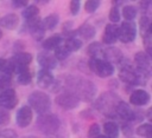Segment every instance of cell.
<instances>
[{"label":"cell","instance_id":"obj_1","mask_svg":"<svg viewBox=\"0 0 152 138\" xmlns=\"http://www.w3.org/2000/svg\"><path fill=\"white\" fill-rule=\"evenodd\" d=\"M68 85L70 87L69 91L75 93L80 100L91 101L96 96V86L88 79L72 77L71 79H68Z\"/></svg>","mask_w":152,"mask_h":138},{"label":"cell","instance_id":"obj_2","mask_svg":"<svg viewBox=\"0 0 152 138\" xmlns=\"http://www.w3.org/2000/svg\"><path fill=\"white\" fill-rule=\"evenodd\" d=\"M120 101L119 97L113 92H104L102 93L95 101V107L103 113L106 117H114L115 114V107L118 103Z\"/></svg>","mask_w":152,"mask_h":138},{"label":"cell","instance_id":"obj_3","mask_svg":"<svg viewBox=\"0 0 152 138\" xmlns=\"http://www.w3.org/2000/svg\"><path fill=\"white\" fill-rule=\"evenodd\" d=\"M27 101H28V106L32 110H34L39 116L45 114L51 107V99L49 94L43 91L31 92L27 98Z\"/></svg>","mask_w":152,"mask_h":138},{"label":"cell","instance_id":"obj_4","mask_svg":"<svg viewBox=\"0 0 152 138\" xmlns=\"http://www.w3.org/2000/svg\"><path fill=\"white\" fill-rule=\"evenodd\" d=\"M59 125L61 121L56 114L45 113V114H40L37 118V127L45 136L55 134L58 131Z\"/></svg>","mask_w":152,"mask_h":138},{"label":"cell","instance_id":"obj_5","mask_svg":"<svg viewBox=\"0 0 152 138\" xmlns=\"http://www.w3.org/2000/svg\"><path fill=\"white\" fill-rule=\"evenodd\" d=\"M87 65H88L89 71L94 72L100 78H108L114 74V65L104 59L89 58Z\"/></svg>","mask_w":152,"mask_h":138},{"label":"cell","instance_id":"obj_6","mask_svg":"<svg viewBox=\"0 0 152 138\" xmlns=\"http://www.w3.org/2000/svg\"><path fill=\"white\" fill-rule=\"evenodd\" d=\"M55 101L63 110H74L80 104V99L76 97L75 93H72L69 90H65L59 94H57V97L55 98Z\"/></svg>","mask_w":152,"mask_h":138},{"label":"cell","instance_id":"obj_7","mask_svg":"<svg viewBox=\"0 0 152 138\" xmlns=\"http://www.w3.org/2000/svg\"><path fill=\"white\" fill-rule=\"evenodd\" d=\"M137 38V25L133 21H122L119 26V40L124 44L132 42Z\"/></svg>","mask_w":152,"mask_h":138},{"label":"cell","instance_id":"obj_8","mask_svg":"<svg viewBox=\"0 0 152 138\" xmlns=\"http://www.w3.org/2000/svg\"><path fill=\"white\" fill-rule=\"evenodd\" d=\"M18 105V97L14 88H6L0 92V107L12 110Z\"/></svg>","mask_w":152,"mask_h":138},{"label":"cell","instance_id":"obj_9","mask_svg":"<svg viewBox=\"0 0 152 138\" xmlns=\"http://www.w3.org/2000/svg\"><path fill=\"white\" fill-rule=\"evenodd\" d=\"M115 114L124 121H128V123L137 121V112L133 111L131 109V106L122 100H120L118 103V105L115 107Z\"/></svg>","mask_w":152,"mask_h":138},{"label":"cell","instance_id":"obj_10","mask_svg":"<svg viewBox=\"0 0 152 138\" xmlns=\"http://www.w3.org/2000/svg\"><path fill=\"white\" fill-rule=\"evenodd\" d=\"M134 64H135V70L139 71L140 73L147 75L148 72L151 71V58L146 54L144 51H139L134 54Z\"/></svg>","mask_w":152,"mask_h":138},{"label":"cell","instance_id":"obj_11","mask_svg":"<svg viewBox=\"0 0 152 138\" xmlns=\"http://www.w3.org/2000/svg\"><path fill=\"white\" fill-rule=\"evenodd\" d=\"M26 27L30 31V34L33 37L34 40H37V41L43 40V37L45 34V29L42 26V18L39 15L31 19V20H27L26 21Z\"/></svg>","mask_w":152,"mask_h":138},{"label":"cell","instance_id":"obj_12","mask_svg":"<svg viewBox=\"0 0 152 138\" xmlns=\"http://www.w3.org/2000/svg\"><path fill=\"white\" fill-rule=\"evenodd\" d=\"M37 63L43 70H48V71L55 70L57 67V60L55 55L50 53V51H45V50L40 51L37 54Z\"/></svg>","mask_w":152,"mask_h":138},{"label":"cell","instance_id":"obj_13","mask_svg":"<svg viewBox=\"0 0 152 138\" xmlns=\"http://www.w3.org/2000/svg\"><path fill=\"white\" fill-rule=\"evenodd\" d=\"M32 118H33V112L28 105H24L17 111L15 121L19 127H27L31 124Z\"/></svg>","mask_w":152,"mask_h":138},{"label":"cell","instance_id":"obj_14","mask_svg":"<svg viewBox=\"0 0 152 138\" xmlns=\"http://www.w3.org/2000/svg\"><path fill=\"white\" fill-rule=\"evenodd\" d=\"M119 40V25L118 24H107L104 32L102 34V42L106 45H113Z\"/></svg>","mask_w":152,"mask_h":138},{"label":"cell","instance_id":"obj_15","mask_svg":"<svg viewBox=\"0 0 152 138\" xmlns=\"http://www.w3.org/2000/svg\"><path fill=\"white\" fill-rule=\"evenodd\" d=\"M151 101V96L142 88H137L129 94V103L134 106H145Z\"/></svg>","mask_w":152,"mask_h":138},{"label":"cell","instance_id":"obj_16","mask_svg":"<svg viewBox=\"0 0 152 138\" xmlns=\"http://www.w3.org/2000/svg\"><path fill=\"white\" fill-rule=\"evenodd\" d=\"M103 59L109 61L110 64H120V61L124 59V54L120 48L114 46H108L107 48H103Z\"/></svg>","mask_w":152,"mask_h":138},{"label":"cell","instance_id":"obj_17","mask_svg":"<svg viewBox=\"0 0 152 138\" xmlns=\"http://www.w3.org/2000/svg\"><path fill=\"white\" fill-rule=\"evenodd\" d=\"M53 83H55V77L50 71L42 68L38 72V74H37V85L40 88H43V90L49 88V87H51V85H53Z\"/></svg>","mask_w":152,"mask_h":138},{"label":"cell","instance_id":"obj_18","mask_svg":"<svg viewBox=\"0 0 152 138\" xmlns=\"http://www.w3.org/2000/svg\"><path fill=\"white\" fill-rule=\"evenodd\" d=\"M19 25V17L15 13H8L0 19V26L6 29H15Z\"/></svg>","mask_w":152,"mask_h":138},{"label":"cell","instance_id":"obj_19","mask_svg":"<svg viewBox=\"0 0 152 138\" xmlns=\"http://www.w3.org/2000/svg\"><path fill=\"white\" fill-rule=\"evenodd\" d=\"M77 34L82 39H84V40H91L95 37V34H96V28L91 24H89V22H83L78 27Z\"/></svg>","mask_w":152,"mask_h":138},{"label":"cell","instance_id":"obj_20","mask_svg":"<svg viewBox=\"0 0 152 138\" xmlns=\"http://www.w3.org/2000/svg\"><path fill=\"white\" fill-rule=\"evenodd\" d=\"M32 59H33V57H32L31 53L23 51V52H17L14 55H12V58H11L10 60H11L13 64H15V65L28 66V65L31 64Z\"/></svg>","mask_w":152,"mask_h":138},{"label":"cell","instance_id":"obj_21","mask_svg":"<svg viewBox=\"0 0 152 138\" xmlns=\"http://www.w3.org/2000/svg\"><path fill=\"white\" fill-rule=\"evenodd\" d=\"M61 44H62V37L59 34H53L42 41V46L45 51L56 50L58 46H61Z\"/></svg>","mask_w":152,"mask_h":138},{"label":"cell","instance_id":"obj_22","mask_svg":"<svg viewBox=\"0 0 152 138\" xmlns=\"http://www.w3.org/2000/svg\"><path fill=\"white\" fill-rule=\"evenodd\" d=\"M87 53L89 58H96V59H103V47L100 42L94 41L88 45Z\"/></svg>","mask_w":152,"mask_h":138},{"label":"cell","instance_id":"obj_23","mask_svg":"<svg viewBox=\"0 0 152 138\" xmlns=\"http://www.w3.org/2000/svg\"><path fill=\"white\" fill-rule=\"evenodd\" d=\"M58 21H59V17L58 14L56 13H51L49 15H46L45 18L42 19V26L44 27V29L46 31H50V29H53L57 25H58Z\"/></svg>","mask_w":152,"mask_h":138},{"label":"cell","instance_id":"obj_24","mask_svg":"<svg viewBox=\"0 0 152 138\" xmlns=\"http://www.w3.org/2000/svg\"><path fill=\"white\" fill-rule=\"evenodd\" d=\"M103 132L109 138H118L119 137V125L114 120L106 121L103 124Z\"/></svg>","mask_w":152,"mask_h":138},{"label":"cell","instance_id":"obj_25","mask_svg":"<svg viewBox=\"0 0 152 138\" xmlns=\"http://www.w3.org/2000/svg\"><path fill=\"white\" fill-rule=\"evenodd\" d=\"M121 14H122L125 21H133L138 14V9L133 5H125L121 9Z\"/></svg>","mask_w":152,"mask_h":138},{"label":"cell","instance_id":"obj_26","mask_svg":"<svg viewBox=\"0 0 152 138\" xmlns=\"http://www.w3.org/2000/svg\"><path fill=\"white\" fill-rule=\"evenodd\" d=\"M64 46L69 50V52H76L78 51L81 47H82V40L76 38V37H70V38H66L65 39V42H64Z\"/></svg>","mask_w":152,"mask_h":138},{"label":"cell","instance_id":"obj_27","mask_svg":"<svg viewBox=\"0 0 152 138\" xmlns=\"http://www.w3.org/2000/svg\"><path fill=\"white\" fill-rule=\"evenodd\" d=\"M38 15H39V8L36 5H28L21 12V17L25 19V21L31 20V19H33V18H36Z\"/></svg>","mask_w":152,"mask_h":138},{"label":"cell","instance_id":"obj_28","mask_svg":"<svg viewBox=\"0 0 152 138\" xmlns=\"http://www.w3.org/2000/svg\"><path fill=\"white\" fill-rule=\"evenodd\" d=\"M137 134L144 138H152V124L151 123H144L140 124L137 130H135Z\"/></svg>","mask_w":152,"mask_h":138},{"label":"cell","instance_id":"obj_29","mask_svg":"<svg viewBox=\"0 0 152 138\" xmlns=\"http://www.w3.org/2000/svg\"><path fill=\"white\" fill-rule=\"evenodd\" d=\"M53 55H55L56 60H61V61H63V60H65V59L70 55V52H69V50H68L64 45H61V46H58V47L55 50Z\"/></svg>","mask_w":152,"mask_h":138},{"label":"cell","instance_id":"obj_30","mask_svg":"<svg viewBox=\"0 0 152 138\" xmlns=\"http://www.w3.org/2000/svg\"><path fill=\"white\" fill-rule=\"evenodd\" d=\"M108 18H109V20H110L112 24H118L120 21V19H121V12H120L119 6L113 5V7L109 9Z\"/></svg>","mask_w":152,"mask_h":138},{"label":"cell","instance_id":"obj_31","mask_svg":"<svg viewBox=\"0 0 152 138\" xmlns=\"http://www.w3.org/2000/svg\"><path fill=\"white\" fill-rule=\"evenodd\" d=\"M32 77H33V74H32V72L28 70V71H26V72H24V73L18 74L17 81H18L20 85H28V84L32 81Z\"/></svg>","mask_w":152,"mask_h":138},{"label":"cell","instance_id":"obj_32","mask_svg":"<svg viewBox=\"0 0 152 138\" xmlns=\"http://www.w3.org/2000/svg\"><path fill=\"white\" fill-rule=\"evenodd\" d=\"M101 2L99 0H88L84 4V9L87 13H94L99 7H100Z\"/></svg>","mask_w":152,"mask_h":138},{"label":"cell","instance_id":"obj_33","mask_svg":"<svg viewBox=\"0 0 152 138\" xmlns=\"http://www.w3.org/2000/svg\"><path fill=\"white\" fill-rule=\"evenodd\" d=\"M100 131H101L100 125L96 124V123H93V124L89 126V129H88V137H89V138H96V137L100 134Z\"/></svg>","mask_w":152,"mask_h":138},{"label":"cell","instance_id":"obj_34","mask_svg":"<svg viewBox=\"0 0 152 138\" xmlns=\"http://www.w3.org/2000/svg\"><path fill=\"white\" fill-rule=\"evenodd\" d=\"M11 120V116L7 110L0 107V125H7Z\"/></svg>","mask_w":152,"mask_h":138},{"label":"cell","instance_id":"obj_35","mask_svg":"<svg viewBox=\"0 0 152 138\" xmlns=\"http://www.w3.org/2000/svg\"><path fill=\"white\" fill-rule=\"evenodd\" d=\"M69 8H70V13L72 15H77V13L81 8V2L78 0H71L69 4Z\"/></svg>","mask_w":152,"mask_h":138},{"label":"cell","instance_id":"obj_36","mask_svg":"<svg viewBox=\"0 0 152 138\" xmlns=\"http://www.w3.org/2000/svg\"><path fill=\"white\" fill-rule=\"evenodd\" d=\"M121 131H122V133L125 134V136H131L132 133H133V126L128 123V121H124L122 124H121Z\"/></svg>","mask_w":152,"mask_h":138},{"label":"cell","instance_id":"obj_37","mask_svg":"<svg viewBox=\"0 0 152 138\" xmlns=\"http://www.w3.org/2000/svg\"><path fill=\"white\" fill-rule=\"evenodd\" d=\"M27 6H28L27 0H13L12 1V7H14V8H23V7H27Z\"/></svg>","mask_w":152,"mask_h":138},{"label":"cell","instance_id":"obj_38","mask_svg":"<svg viewBox=\"0 0 152 138\" xmlns=\"http://www.w3.org/2000/svg\"><path fill=\"white\" fill-rule=\"evenodd\" d=\"M0 138H17V133L13 130H5L0 132Z\"/></svg>","mask_w":152,"mask_h":138},{"label":"cell","instance_id":"obj_39","mask_svg":"<svg viewBox=\"0 0 152 138\" xmlns=\"http://www.w3.org/2000/svg\"><path fill=\"white\" fill-rule=\"evenodd\" d=\"M71 27H72V22H71V21H65V22L62 25L63 34H64V33H68V32H70V31H72Z\"/></svg>","mask_w":152,"mask_h":138},{"label":"cell","instance_id":"obj_40","mask_svg":"<svg viewBox=\"0 0 152 138\" xmlns=\"http://www.w3.org/2000/svg\"><path fill=\"white\" fill-rule=\"evenodd\" d=\"M152 1H139V6L142 8V11H147L148 7L151 6Z\"/></svg>","mask_w":152,"mask_h":138},{"label":"cell","instance_id":"obj_41","mask_svg":"<svg viewBox=\"0 0 152 138\" xmlns=\"http://www.w3.org/2000/svg\"><path fill=\"white\" fill-rule=\"evenodd\" d=\"M145 114H146L145 117H146V118L150 120V123L152 124V106H151V107H150V109L146 111V113H145Z\"/></svg>","mask_w":152,"mask_h":138},{"label":"cell","instance_id":"obj_42","mask_svg":"<svg viewBox=\"0 0 152 138\" xmlns=\"http://www.w3.org/2000/svg\"><path fill=\"white\" fill-rule=\"evenodd\" d=\"M146 54L152 59V45H148L146 46Z\"/></svg>","mask_w":152,"mask_h":138},{"label":"cell","instance_id":"obj_43","mask_svg":"<svg viewBox=\"0 0 152 138\" xmlns=\"http://www.w3.org/2000/svg\"><path fill=\"white\" fill-rule=\"evenodd\" d=\"M6 59H4V58H0V72L4 70V67H5V65H6Z\"/></svg>","mask_w":152,"mask_h":138},{"label":"cell","instance_id":"obj_44","mask_svg":"<svg viewBox=\"0 0 152 138\" xmlns=\"http://www.w3.org/2000/svg\"><path fill=\"white\" fill-rule=\"evenodd\" d=\"M96 138H109V137H107L106 134H101V133H100V134H99Z\"/></svg>","mask_w":152,"mask_h":138},{"label":"cell","instance_id":"obj_45","mask_svg":"<svg viewBox=\"0 0 152 138\" xmlns=\"http://www.w3.org/2000/svg\"><path fill=\"white\" fill-rule=\"evenodd\" d=\"M2 38V31H1V28H0V39Z\"/></svg>","mask_w":152,"mask_h":138}]
</instances>
